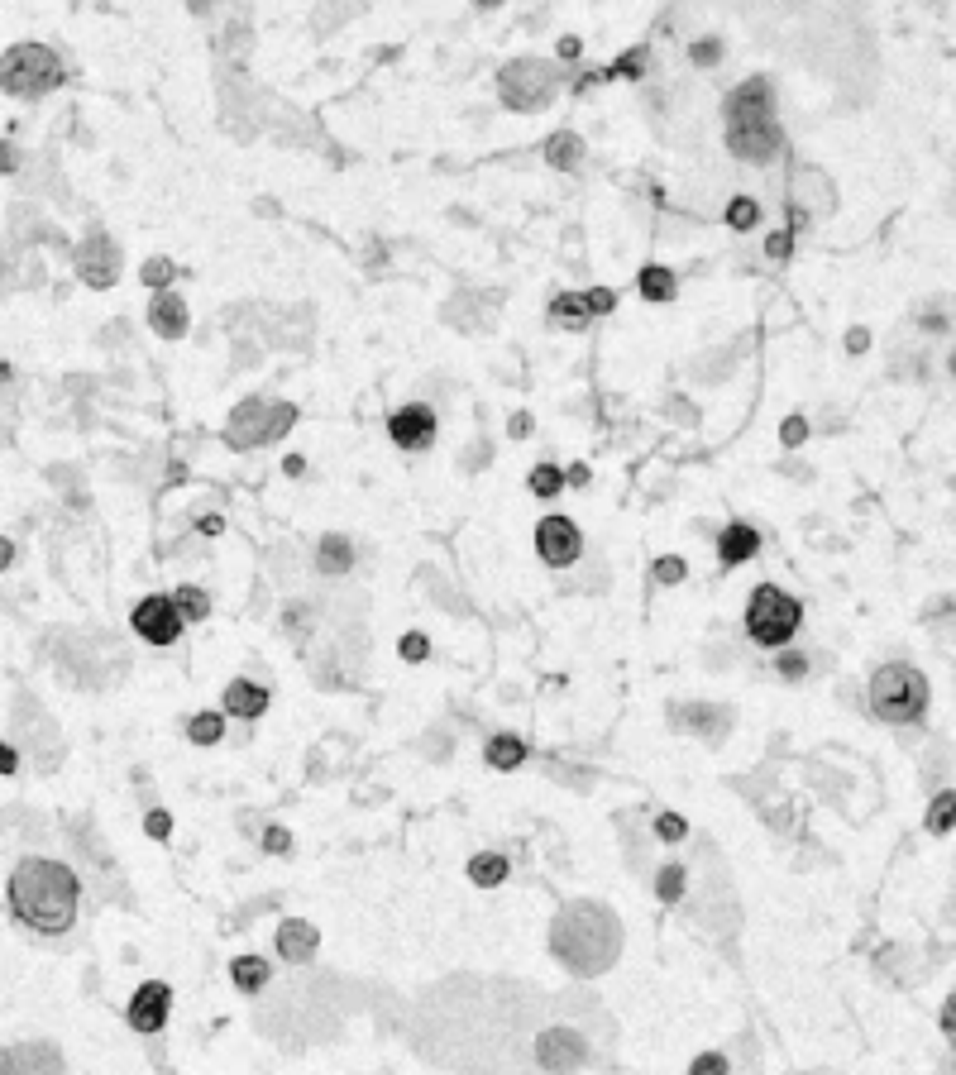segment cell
Here are the masks:
<instances>
[{
    "instance_id": "19",
    "label": "cell",
    "mask_w": 956,
    "mask_h": 1075,
    "mask_svg": "<svg viewBox=\"0 0 956 1075\" xmlns=\"http://www.w3.org/2000/svg\"><path fill=\"white\" fill-rule=\"evenodd\" d=\"M756 550H761V531H756V526H746V521H732V526L717 536V559H722V569L746 564Z\"/></svg>"
},
{
    "instance_id": "24",
    "label": "cell",
    "mask_w": 956,
    "mask_h": 1075,
    "mask_svg": "<svg viewBox=\"0 0 956 1075\" xmlns=\"http://www.w3.org/2000/svg\"><path fill=\"white\" fill-rule=\"evenodd\" d=\"M316 564H321V574H326V579H340V574L354 569V545H349L345 536H326L321 545H316Z\"/></svg>"
},
{
    "instance_id": "16",
    "label": "cell",
    "mask_w": 956,
    "mask_h": 1075,
    "mask_svg": "<svg viewBox=\"0 0 956 1075\" xmlns=\"http://www.w3.org/2000/svg\"><path fill=\"white\" fill-rule=\"evenodd\" d=\"M794 206H799V215H832V206H837L832 177H823L818 168H804L794 177Z\"/></svg>"
},
{
    "instance_id": "23",
    "label": "cell",
    "mask_w": 956,
    "mask_h": 1075,
    "mask_svg": "<svg viewBox=\"0 0 956 1075\" xmlns=\"http://www.w3.org/2000/svg\"><path fill=\"white\" fill-rule=\"evenodd\" d=\"M674 717H679V727L694 731V736H708V731L722 736V727L732 722V712L727 708H708V703H689V708H679Z\"/></svg>"
},
{
    "instance_id": "36",
    "label": "cell",
    "mask_w": 956,
    "mask_h": 1075,
    "mask_svg": "<svg viewBox=\"0 0 956 1075\" xmlns=\"http://www.w3.org/2000/svg\"><path fill=\"white\" fill-rule=\"evenodd\" d=\"M173 273H177V263H173V258H163V254H158V258H149V263H144V273H139V278L149 282L153 292H168V282H173Z\"/></svg>"
},
{
    "instance_id": "58",
    "label": "cell",
    "mask_w": 956,
    "mask_h": 1075,
    "mask_svg": "<svg viewBox=\"0 0 956 1075\" xmlns=\"http://www.w3.org/2000/svg\"><path fill=\"white\" fill-rule=\"evenodd\" d=\"M283 469H287V473H292V478H302V469H306V459H302V454H287V459H283Z\"/></svg>"
},
{
    "instance_id": "44",
    "label": "cell",
    "mask_w": 956,
    "mask_h": 1075,
    "mask_svg": "<svg viewBox=\"0 0 956 1075\" xmlns=\"http://www.w3.org/2000/svg\"><path fill=\"white\" fill-rule=\"evenodd\" d=\"M780 440L789 445V450H799V445L808 440V421H804V416H789V421L780 426Z\"/></svg>"
},
{
    "instance_id": "3",
    "label": "cell",
    "mask_w": 956,
    "mask_h": 1075,
    "mask_svg": "<svg viewBox=\"0 0 956 1075\" xmlns=\"http://www.w3.org/2000/svg\"><path fill=\"white\" fill-rule=\"evenodd\" d=\"M866 698H870V712H875L880 722H890V727H913V722H923V712L933 703V684H928V674L918 665L890 660V665H880L870 674Z\"/></svg>"
},
{
    "instance_id": "34",
    "label": "cell",
    "mask_w": 956,
    "mask_h": 1075,
    "mask_svg": "<svg viewBox=\"0 0 956 1075\" xmlns=\"http://www.w3.org/2000/svg\"><path fill=\"white\" fill-rule=\"evenodd\" d=\"M526 488H531L536 497H555L560 488H565V473L555 469V464H536V469H531V478H526Z\"/></svg>"
},
{
    "instance_id": "31",
    "label": "cell",
    "mask_w": 956,
    "mask_h": 1075,
    "mask_svg": "<svg viewBox=\"0 0 956 1075\" xmlns=\"http://www.w3.org/2000/svg\"><path fill=\"white\" fill-rule=\"evenodd\" d=\"M923 827L933 832V837H947L956 827V789H942V794H933V803H928V813H923Z\"/></svg>"
},
{
    "instance_id": "45",
    "label": "cell",
    "mask_w": 956,
    "mask_h": 1075,
    "mask_svg": "<svg viewBox=\"0 0 956 1075\" xmlns=\"http://www.w3.org/2000/svg\"><path fill=\"white\" fill-rule=\"evenodd\" d=\"M689 1075H727V1056H722V1052H703L694 1066H689Z\"/></svg>"
},
{
    "instance_id": "30",
    "label": "cell",
    "mask_w": 956,
    "mask_h": 1075,
    "mask_svg": "<svg viewBox=\"0 0 956 1075\" xmlns=\"http://www.w3.org/2000/svg\"><path fill=\"white\" fill-rule=\"evenodd\" d=\"M173 607H177V617H182V626L206 622L211 617V593L196 588V583H182V588H173Z\"/></svg>"
},
{
    "instance_id": "51",
    "label": "cell",
    "mask_w": 956,
    "mask_h": 1075,
    "mask_svg": "<svg viewBox=\"0 0 956 1075\" xmlns=\"http://www.w3.org/2000/svg\"><path fill=\"white\" fill-rule=\"evenodd\" d=\"M531 426H536V421H531V411H517V416L507 421V430H512V440H526V435H531Z\"/></svg>"
},
{
    "instance_id": "5",
    "label": "cell",
    "mask_w": 956,
    "mask_h": 1075,
    "mask_svg": "<svg viewBox=\"0 0 956 1075\" xmlns=\"http://www.w3.org/2000/svg\"><path fill=\"white\" fill-rule=\"evenodd\" d=\"M58 86H63V63L48 43H15L10 53H0V91L34 101Z\"/></svg>"
},
{
    "instance_id": "48",
    "label": "cell",
    "mask_w": 956,
    "mask_h": 1075,
    "mask_svg": "<svg viewBox=\"0 0 956 1075\" xmlns=\"http://www.w3.org/2000/svg\"><path fill=\"white\" fill-rule=\"evenodd\" d=\"M717 58H722V43H717V39H698L694 43V63L698 67H713Z\"/></svg>"
},
{
    "instance_id": "46",
    "label": "cell",
    "mask_w": 956,
    "mask_h": 1075,
    "mask_svg": "<svg viewBox=\"0 0 956 1075\" xmlns=\"http://www.w3.org/2000/svg\"><path fill=\"white\" fill-rule=\"evenodd\" d=\"M584 301H588V311H593V316H608L612 306H617V292H608V287H593V292H584Z\"/></svg>"
},
{
    "instance_id": "49",
    "label": "cell",
    "mask_w": 956,
    "mask_h": 1075,
    "mask_svg": "<svg viewBox=\"0 0 956 1075\" xmlns=\"http://www.w3.org/2000/svg\"><path fill=\"white\" fill-rule=\"evenodd\" d=\"M870 349V330L866 325H851L847 330V354H866Z\"/></svg>"
},
{
    "instance_id": "52",
    "label": "cell",
    "mask_w": 956,
    "mask_h": 1075,
    "mask_svg": "<svg viewBox=\"0 0 956 1075\" xmlns=\"http://www.w3.org/2000/svg\"><path fill=\"white\" fill-rule=\"evenodd\" d=\"M942 1032H947V1037L956 1042V994L947 999V1004H942Z\"/></svg>"
},
{
    "instance_id": "40",
    "label": "cell",
    "mask_w": 956,
    "mask_h": 1075,
    "mask_svg": "<svg viewBox=\"0 0 956 1075\" xmlns=\"http://www.w3.org/2000/svg\"><path fill=\"white\" fill-rule=\"evenodd\" d=\"M655 837L660 841H684L689 837V822H684V817H674V813H660L655 817Z\"/></svg>"
},
{
    "instance_id": "41",
    "label": "cell",
    "mask_w": 956,
    "mask_h": 1075,
    "mask_svg": "<svg viewBox=\"0 0 956 1075\" xmlns=\"http://www.w3.org/2000/svg\"><path fill=\"white\" fill-rule=\"evenodd\" d=\"M775 669H780V679H804V674H808V655L789 650V655H780V660H775Z\"/></svg>"
},
{
    "instance_id": "60",
    "label": "cell",
    "mask_w": 956,
    "mask_h": 1075,
    "mask_svg": "<svg viewBox=\"0 0 956 1075\" xmlns=\"http://www.w3.org/2000/svg\"><path fill=\"white\" fill-rule=\"evenodd\" d=\"M947 373H952V378H956V349H952V354H947Z\"/></svg>"
},
{
    "instance_id": "15",
    "label": "cell",
    "mask_w": 956,
    "mask_h": 1075,
    "mask_svg": "<svg viewBox=\"0 0 956 1075\" xmlns=\"http://www.w3.org/2000/svg\"><path fill=\"white\" fill-rule=\"evenodd\" d=\"M727 149L737 153L741 163H770V158H780V149H784L780 120H775V125H761V129H727Z\"/></svg>"
},
{
    "instance_id": "22",
    "label": "cell",
    "mask_w": 956,
    "mask_h": 1075,
    "mask_svg": "<svg viewBox=\"0 0 956 1075\" xmlns=\"http://www.w3.org/2000/svg\"><path fill=\"white\" fill-rule=\"evenodd\" d=\"M584 158H588V149H584V139H579V134H569V129L550 134V144H545V163H550V168L579 172L584 168Z\"/></svg>"
},
{
    "instance_id": "8",
    "label": "cell",
    "mask_w": 956,
    "mask_h": 1075,
    "mask_svg": "<svg viewBox=\"0 0 956 1075\" xmlns=\"http://www.w3.org/2000/svg\"><path fill=\"white\" fill-rule=\"evenodd\" d=\"M722 120L727 129H761V125H775V91L765 77H751V82H741L727 101H722Z\"/></svg>"
},
{
    "instance_id": "59",
    "label": "cell",
    "mask_w": 956,
    "mask_h": 1075,
    "mask_svg": "<svg viewBox=\"0 0 956 1075\" xmlns=\"http://www.w3.org/2000/svg\"><path fill=\"white\" fill-rule=\"evenodd\" d=\"M10 559H15V545H10V540L0 536V569H10Z\"/></svg>"
},
{
    "instance_id": "25",
    "label": "cell",
    "mask_w": 956,
    "mask_h": 1075,
    "mask_svg": "<svg viewBox=\"0 0 956 1075\" xmlns=\"http://www.w3.org/2000/svg\"><path fill=\"white\" fill-rule=\"evenodd\" d=\"M15 1052H20V1075H63V1056L48 1042H24Z\"/></svg>"
},
{
    "instance_id": "35",
    "label": "cell",
    "mask_w": 956,
    "mask_h": 1075,
    "mask_svg": "<svg viewBox=\"0 0 956 1075\" xmlns=\"http://www.w3.org/2000/svg\"><path fill=\"white\" fill-rule=\"evenodd\" d=\"M761 220V206L751 201V196H732V206H727V225L732 230H751Z\"/></svg>"
},
{
    "instance_id": "33",
    "label": "cell",
    "mask_w": 956,
    "mask_h": 1075,
    "mask_svg": "<svg viewBox=\"0 0 956 1075\" xmlns=\"http://www.w3.org/2000/svg\"><path fill=\"white\" fill-rule=\"evenodd\" d=\"M655 894H660V903L684 899V865H660L655 870Z\"/></svg>"
},
{
    "instance_id": "32",
    "label": "cell",
    "mask_w": 956,
    "mask_h": 1075,
    "mask_svg": "<svg viewBox=\"0 0 956 1075\" xmlns=\"http://www.w3.org/2000/svg\"><path fill=\"white\" fill-rule=\"evenodd\" d=\"M187 736H192L196 746H216L220 736H225V712H196L192 722H187Z\"/></svg>"
},
{
    "instance_id": "50",
    "label": "cell",
    "mask_w": 956,
    "mask_h": 1075,
    "mask_svg": "<svg viewBox=\"0 0 956 1075\" xmlns=\"http://www.w3.org/2000/svg\"><path fill=\"white\" fill-rule=\"evenodd\" d=\"M196 531H201V536H220V531H225V516H220V512H201V516H196Z\"/></svg>"
},
{
    "instance_id": "10",
    "label": "cell",
    "mask_w": 956,
    "mask_h": 1075,
    "mask_svg": "<svg viewBox=\"0 0 956 1075\" xmlns=\"http://www.w3.org/2000/svg\"><path fill=\"white\" fill-rule=\"evenodd\" d=\"M77 278L87 282V287H115V278H120V249H115V239L91 230L77 244Z\"/></svg>"
},
{
    "instance_id": "11",
    "label": "cell",
    "mask_w": 956,
    "mask_h": 1075,
    "mask_svg": "<svg viewBox=\"0 0 956 1075\" xmlns=\"http://www.w3.org/2000/svg\"><path fill=\"white\" fill-rule=\"evenodd\" d=\"M130 622L149 645H173L177 636H182V617H177V607L168 593H149V598L134 607Z\"/></svg>"
},
{
    "instance_id": "56",
    "label": "cell",
    "mask_w": 956,
    "mask_h": 1075,
    "mask_svg": "<svg viewBox=\"0 0 956 1075\" xmlns=\"http://www.w3.org/2000/svg\"><path fill=\"white\" fill-rule=\"evenodd\" d=\"M15 765H20V755L10 751V746H0V774H15Z\"/></svg>"
},
{
    "instance_id": "47",
    "label": "cell",
    "mask_w": 956,
    "mask_h": 1075,
    "mask_svg": "<svg viewBox=\"0 0 956 1075\" xmlns=\"http://www.w3.org/2000/svg\"><path fill=\"white\" fill-rule=\"evenodd\" d=\"M765 254H770V258H789V254H794V235H789V230H775V235L765 239Z\"/></svg>"
},
{
    "instance_id": "28",
    "label": "cell",
    "mask_w": 956,
    "mask_h": 1075,
    "mask_svg": "<svg viewBox=\"0 0 956 1075\" xmlns=\"http://www.w3.org/2000/svg\"><path fill=\"white\" fill-rule=\"evenodd\" d=\"M507 875H512V860L498 856V851H483V856L469 860V880L478 889H498V884H507Z\"/></svg>"
},
{
    "instance_id": "14",
    "label": "cell",
    "mask_w": 956,
    "mask_h": 1075,
    "mask_svg": "<svg viewBox=\"0 0 956 1075\" xmlns=\"http://www.w3.org/2000/svg\"><path fill=\"white\" fill-rule=\"evenodd\" d=\"M388 435L402 450H431L435 445V411L431 407H397L388 416Z\"/></svg>"
},
{
    "instance_id": "42",
    "label": "cell",
    "mask_w": 956,
    "mask_h": 1075,
    "mask_svg": "<svg viewBox=\"0 0 956 1075\" xmlns=\"http://www.w3.org/2000/svg\"><path fill=\"white\" fill-rule=\"evenodd\" d=\"M144 832H149L153 841H168V837H173V817L163 813V808H153V813L144 817Z\"/></svg>"
},
{
    "instance_id": "18",
    "label": "cell",
    "mask_w": 956,
    "mask_h": 1075,
    "mask_svg": "<svg viewBox=\"0 0 956 1075\" xmlns=\"http://www.w3.org/2000/svg\"><path fill=\"white\" fill-rule=\"evenodd\" d=\"M149 325L163 335V340H182L187 335V301L177 297V292H153L149 301Z\"/></svg>"
},
{
    "instance_id": "13",
    "label": "cell",
    "mask_w": 956,
    "mask_h": 1075,
    "mask_svg": "<svg viewBox=\"0 0 956 1075\" xmlns=\"http://www.w3.org/2000/svg\"><path fill=\"white\" fill-rule=\"evenodd\" d=\"M168 1013H173V989L163 985V980H149V985L134 989V999H130L134 1032H163L168 1028Z\"/></svg>"
},
{
    "instance_id": "55",
    "label": "cell",
    "mask_w": 956,
    "mask_h": 1075,
    "mask_svg": "<svg viewBox=\"0 0 956 1075\" xmlns=\"http://www.w3.org/2000/svg\"><path fill=\"white\" fill-rule=\"evenodd\" d=\"M15 168H20V158H15V149L0 139V172H15Z\"/></svg>"
},
{
    "instance_id": "57",
    "label": "cell",
    "mask_w": 956,
    "mask_h": 1075,
    "mask_svg": "<svg viewBox=\"0 0 956 1075\" xmlns=\"http://www.w3.org/2000/svg\"><path fill=\"white\" fill-rule=\"evenodd\" d=\"M579 48H584V43L574 39V34H565V39H560V58H579Z\"/></svg>"
},
{
    "instance_id": "38",
    "label": "cell",
    "mask_w": 956,
    "mask_h": 1075,
    "mask_svg": "<svg viewBox=\"0 0 956 1075\" xmlns=\"http://www.w3.org/2000/svg\"><path fill=\"white\" fill-rule=\"evenodd\" d=\"M646 72V48H631V53H622L617 63H612V72H603V77H641Z\"/></svg>"
},
{
    "instance_id": "53",
    "label": "cell",
    "mask_w": 956,
    "mask_h": 1075,
    "mask_svg": "<svg viewBox=\"0 0 956 1075\" xmlns=\"http://www.w3.org/2000/svg\"><path fill=\"white\" fill-rule=\"evenodd\" d=\"M0 1075H20V1052H15V1047L0 1052Z\"/></svg>"
},
{
    "instance_id": "27",
    "label": "cell",
    "mask_w": 956,
    "mask_h": 1075,
    "mask_svg": "<svg viewBox=\"0 0 956 1075\" xmlns=\"http://www.w3.org/2000/svg\"><path fill=\"white\" fill-rule=\"evenodd\" d=\"M268 975H273V966H268L263 956H235V961H230V980H235L239 994H259V989L268 985Z\"/></svg>"
},
{
    "instance_id": "26",
    "label": "cell",
    "mask_w": 956,
    "mask_h": 1075,
    "mask_svg": "<svg viewBox=\"0 0 956 1075\" xmlns=\"http://www.w3.org/2000/svg\"><path fill=\"white\" fill-rule=\"evenodd\" d=\"M550 321L560 325V330H584V325L593 321L584 292H560V297L550 301Z\"/></svg>"
},
{
    "instance_id": "39",
    "label": "cell",
    "mask_w": 956,
    "mask_h": 1075,
    "mask_svg": "<svg viewBox=\"0 0 956 1075\" xmlns=\"http://www.w3.org/2000/svg\"><path fill=\"white\" fill-rule=\"evenodd\" d=\"M397 650H402V660H407V665H421V660L431 655V641H426L421 631H407V636L397 641Z\"/></svg>"
},
{
    "instance_id": "37",
    "label": "cell",
    "mask_w": 956,
    "mask_h": 1075,
    "mask_svg": "<svg viewBox=\"0 0 956 1075\" xmlns=\"http://www.w3.org/2000/svg\"><path fill=\"white\" fill-rule=\"evenodd\" d=\"M684 574H689V564H684L679 555H660V559H655V569H651V579H655V583H665V588L684 583Z\"/></svg>"
},
{
    "instance_id": "7",
    "label": "cell",
    "mask_w": 956,
    "mask_h": 1075,
    "mask_svg": "<svg viewBox=\"0 0 956 1075\" xmlns=\"http://www.w3.org/2000/svg\"><path fill=\"white\" fill-rule=\"evenodd\" d=\"M498 91L507 110H545L560 91V72L545 58H517L498 72Z\"/></svg>"
},
{
    "instance_id": "54",
    "label": "cell",
    "mask_w": 956,
    "mask_h": 1075,
    "mask_svg": "<svg viewBox=\"0 0 956 1075\" xmlns=\"http://www.w3.org/2000/svg\"><path fill=\"white\" fill-rule=\"evenodd\" d=\"M287 626H292V631L302 636L306 626H311V617H306V607H292V612H287Z\"/></svg>"
},
{
    "instance_id": "21",
    "label": "cell",
    "mask_w": 956,
    "mask_h": 1075,
    "mask_svg": "<svg viewBox=\"0 0 956 1075\" xmlns=\"http://www.w3.org/2000/svg\"><path fill=\"white\" fill-rule=\"evenodd\" d=\"M483 760H488V770H517L526 760V741L517 731H493L488 741H483Z\"/></svg>"
},
{
    "instance_id": "29",
    "label": "cell",
    "mask_w": 956,
    "mask_h": 1075,
    "mask_svg": "<svg viewBox=\"0 0 956 1075\" xmlns=\"http://www.w3.org/2000/svg\"><path fill=\"white\" fill-rule=\"evenodd\" d=\"M636 287H641L646 301H670L674 292H679V282H674V273L665 263H646V268L636 273Z\"/></svg>"
},
{
    "instance_id": "4",
    "label": "cell",
    "mask_w": 956,
    "mask_h": 1075,
    "mask_svg": "<svg viewBox=\"0 0 956 1075\" xmlns=\"http://www.w3.org/2000/svg\"><path fill=\"white\" fill-rule=\"evenodd\" d=\"M297 421V407L292 402H278V397H244L230 421H225V445L230 450H259V445H273L283 440Z\"/></svg>"
},
{
    "instance_id": "20",
    "label": "cell",
    "mask_w": 956,
    "mask_h": 1075,
    "mask_svg": "<svg viewBox=\"0 0 956 1075\" xmlns=\"http://www.w3.org/2000/svg\"><path fill=\"white\" fill-rule=\"evenodd\" d=\"M225 712L230 717H244V722H254L268 712V688L254 684V679H235V684L225 688Z\"/></svg>"
},
{
    "instance_id": "17",
    "label": "cell",
    "mask_w": 956,
    "mask_h": 1075,
    "mask_svg": "<svg viewBox=\"0 0 956 1075\" xmlns=\"http://www.w3.org/2000/svg\"><path fill=\"white\" fill-rule=\"evenodd\" d=\"M273 946H278V956H283V961H297V966H302V961L316 956L321 932H316V923H306V918H287V923H278Z\"/></svg>"
},
{
    "instance_id": "1",
    "label": "cell",
    "mask_w": 956,
    "mask_h": 1075,
    "mask_svg": "<svg viewBox=\"0 0 956 1075\" xmlns=\"http://www.w3.org/2000/svg\"><path fill=\"white\" fill-rule=\"evenodd\" d=\"M10 908L15 918L29 923L44 937H58L77 923V903H82V884L67 870L63 860L48 856H24L15 870H10Z\"/></svg>"
},
{
    "instance_id": "12",
    "label": "cell",
    "mask_w": 956,
    "mask_h": 1075,
    "mask_svg": "<svg viewBox=\"0 0 956 1075\" xmlns=\"http://www.w3.org/2000/svg\"><path fill=\"white\" fill-rule=\"evenodd\" d=\"M536 550H541L545 564L565 569V564H574V559L584 555V536H579V526L569 516H545L541 526H536Z\"/></svg>"
},
{
    "instance_id": "2",
    "label": "cell",
    "mask_w": 956,
    "mask_h": 1075,
    "mask_svg": "<svg viewBox=\"0 0 956 1075\" xmlns=\"http://www.w3.org/2000/svg\"><path fill=\"white\" fill-rule=\"evenodd\" d=\"M550 951L569 975H603L622 956V918L598 899H574L550 923Z\"/></svg>"
},
{
    "instance_id": "9",
    "label": "cell",
    "mask_w": 956,
    "mask_h": 1075,
    "mask_svg": "<svg viewBox=\"0 0 956 1075\" xmlns=\"http://www.w3.org/2000/svg\"><path fill=\"white\" fill-rule=\"evenodd\" d=\"M536 1061H541V1071H550V1075H574L588 1061L584 1032H574V1028H545L541 1037H536Z\"/></svg>"
},
{
    "instance_id": "6",
    "label": "cell",
    "mask_w": 956,
    "mask_h": 1075,
    "mask_svg": "<svg viewBox=\"0 0 956 1075\" xmlns=\"http://www.w3.org/2000/svg\"><path fill=\"white\" fill-rule=\"evenodd\" d=\"M804 626V602L794 593H784L775 583H761L751 602H746V636L765 650H780L794 641V631Z\"/></svg>"
},
{
    "instance_id": "43",
    "label": "cell",
    "mask_w": 956,
    "mask_h": 1075,
    "mask_svg": "<svg viewBox=\"0 0 956 1075\" xmlns=\"http://www.w3.org/2000/svg\"><path fill=\"white\" fill-rule=\"evenodd\" d=\"M263 851H268V856H287V851H292V832H287V827H268V832H263Z\"/></svg>"
}]
</instances>
